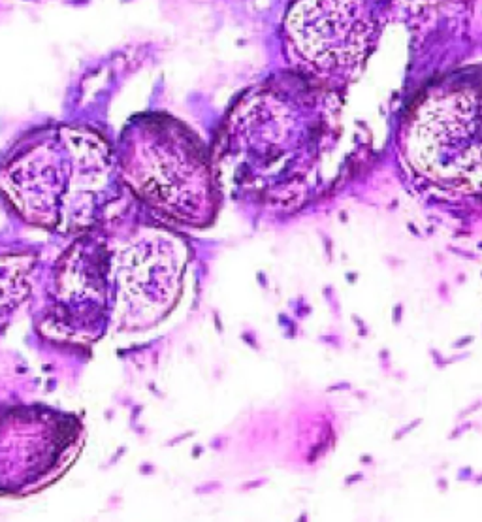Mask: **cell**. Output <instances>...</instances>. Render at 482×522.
<instances>
[{
    "label": "cell",
    "instance_id": "cell-4",
    "mask_svg": "<svg viewBox=\"0 0 482 522\" xmlns=\"http://www.w3.org/2000/svg\"><path fill=\"white\" fill-rule=\"evenodd\" d=\"M117 172L155 215L187 228H207L221 206L219 175L202 143L181 121L139 115L121 134Z\"/></svg>",
    "mask_w": 482,
    "mask_h": 522
},
{
    "label": "cell",
    "instance_id": "cell-3",
    "mask_svg": "<svg viewBox=\"0 0 482 522\" xmlns=\"http://www.w3.org/2000/svg\"><path fill=\"white\" fill-rule=\"evenodd\" d=\"M397 149L418 185L447 198H482V64L443 75L415 98Z\"/></svg>",
    "mask_w": 482,
    "mask_h": 522
},
{
    "label": "cell",
    "instance_id": "cell-2",
    "mask_svg": "<svg viewBox=\"0 0 482 522\" xmlns=\"http://www.w3.org/2000/svg\"><path fill=\"white\" fill-rule=\"evenodd\" d=\"M109 143L85 127L57 125L31 134L0 168V191L27 223L83 232L102 219L115 185Z\"/></svg>",
    "mask_w": 482,
    "mask_h": 522
},
{
    "label": "cell",
    "instance_id": "cell-5",
    "mask_svg": "<svg viewBox=\"0 0 482 522\" xmlns=\"http://www.w3.org/2000/svg\"><path fill=\"white\" fill-rule=\"evenodd\" d=\"M104 258H91V274L75 270L79 285H89L66 298L75 306L91 298V311L113 296L111 313L119 326L145 328L162 320L177 304L183 292L187 268V247L177 236L159 228H138L125 244L102 247Z\"/></svg>",
    "mask_w": 482,
    "mask_h": 522
},
{
    "label": "cell",
    "instance_id": "cell-1",
    "mask_svg": "<svg viewBox=\"0 0 482 522\" xmlns=\"http://www.w3.org/2000/svg\"><path fill=\"white\" fill-rule=\"evenodd\" d=\"M337 107V91L298 72L247 91L217 143V175L262 200H298L335 139Z\"/></svg>",
    "mask_w": 482,
    "mask_h": 522
},
{
    "label": "cell",
    "instance_id": "cell-6",
    "mask_svg": "<svg viewBox=\"0 0 482 522\" xmlns=\"http://www.w3.org/2000/svg\"><path fill=\"white\" fill-rule=\"evenodd\" d=\"M388 13L390 0H296L283 25L287 55L298 74L339 93L362 72Z\"/></svg>",
    "mask_w": 482,
    "mask_h": 522
},
{
    "label": "cell",
    "instance_id": "cell-7",
    "mask_svg": "<svg viewBox=\"0 0 482 522\" xmlns=\"http://www.w3.org/2000/svg\"><path fill=\"white\" fill-rule=\"evenodd\" d=\"M83 447L79 418L47 407L0 415V494L27 496L49 487Z\"/></svg>",
    "mask_w": 482,
    "mask_h": 522
}]
</instances>
